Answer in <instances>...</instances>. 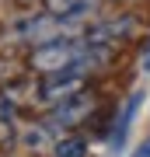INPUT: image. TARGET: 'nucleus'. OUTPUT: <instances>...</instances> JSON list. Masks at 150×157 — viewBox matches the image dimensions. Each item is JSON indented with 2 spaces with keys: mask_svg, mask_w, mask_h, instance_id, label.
<instances>
[{
  "mask_svg": "<svg viewBox=\"0 0 150 157\" xmlns=\"http://www.w3.org/2000/svg\"><path fill=\"white\" fill-rule=\"evenodd\" d=\"M143 67L150 70V42H147V52H143Z\"/></svg>",
  "mask_w": 150,
  "mask_h": 157,
  "instance_id": "obj_9",
  "label": "nucleus"
},
{
  "mask_svg": "<svg viewBox=\"0 0 150 157\" xmlns=\"http://www.w3.org/2000/svg\"><path fill=\"white\" fill-rule=\"evenodd\" d=\"M84 84H87V63L70 67V70H60V73H45L42 87H39V98L56 108V105H63V101H70L73 94H80Z\"/></svg>",
  "mask_w": 150,
  "mask_h": 157,
  "instance_id": "obj_2",
  "label": "nucleus"
},
{
  "mask_svg": "<svg viewBox=\"0 0 150 157\" xmlns=\"http://www.w3.org/2000/svg\"><path fill=\"white\" fill-rule=\"evenodd\" d=\"M91 112H94V94L84 87L80 94H73L70 101H63V105L52 108V122L56 126H77L80 119H87Z\"/></svg>",
  "mask_w": 150,
  "mask_h": 157,
  "instance_id": "obj_4",
  "label": "nucleus"
},
{
  "mask_svg": "<svg viewBox=\"0 0 150 157\" xmlns=\"http://www.w3.org/2000/svg\"><path fill=\"white\" fill-rule=\"evenodd\" d=\"M4 115H7V101L0 98V119H4Z\"/></svg>",
  "mask_w": 150,
  "mask_h": 157,
  "instance_id": "obj_10",
  "label": "nucleus"
},
{
  "mask_svg": "<svg viewBox=\"0 0 150 157\" xmlns=\"http://www.w3.org/2000/svg\"><path fill=\"white\" fill-rule=\"evenodd\" d=\"M45 14L60 17V21H80L84 14H91L98 7V0H42Z\"/></svg>",
  "mask_w": 150,
  "mask_h": 157,
  "instance_id": "obj_5",
  "label": "nucleus"
},
{
  "mask_svg": "<svg viewBox=\"0 0 150 157\" xmlns=\"http://www.w3.org/2000/svg\"><path fill=\"white\" fill-rule=\"evenodd\" d=\"M136 105H140V94L126 101V108H122V115H119V126H115V140H112V143H115V147H119V143L126 140V133H129V122H133V112H136Z\"/></svg>",
  "mask_w": 150,
  "mask_h": 157,
  "instance_id": "obj_7",
  "label": "nucleus"
},
{
  "mask_svg": "<svg viewBox=\"0 0 150 157\" xmlns=\"http://www.w3.org/2000/svg\"><path fill=\"white\" fill-rule=\"evenodd\" d=\"M52 157H87V143H84L80 136H63V140L52 147Z\"/></svg>",
  "mask_w": 150,
  "mask_h": 157,
  "instance_id": "obj_6",
  "label": "nucleus"
},
{
  "mask_svg": "<svg viewBox=\"0 0 150 157\" xmlns=\"http://www.w3.org/2000/svg\"><path fill=\"white\" fill-rule=\"evenodd\" d=\"M87 63V42L84 39H67V35H56V39L35 42V49L28 52V67L35 73H60L70 67Z\"/></svg>",
  "mask_w": 150,
  "mask_h": 157,
  "instance_id": "obj_1",
  "label": "nucleus"
},
{
  "mask_svg": "<svg viewBox=\"0 0 150 157\" xmlns=\"http://www.w3.org/2000/svg\"><path fill=\"white\" fill-rule=\"evenodd\" d=\"M133 157H150V140H147V143H143V147H140V150H136V154H133Z\"/></svg>",
  "mask_w": 150,
  "mask_h": 157,
  "instance_id": "obj_8",
  "label": "nucleus"
},
{
  "mask_svg": "<svg viewBox=\"0 0 150 157\" xmlns=\"http://www.w3.org/2000/svg\"><path fill=\"white\" fill-rule=\"evenodd\" d=\"M129 32H133V17H129V14H119V17H101L98 25H91V28H87L84 42H87L91 49H108V45L122 42Z\"/></svg>",
  "mask_w": 150,
  "mask_h": 157,
  "instance_id": "obj_3",
  "label": "nucleus"
}]
</instances>
